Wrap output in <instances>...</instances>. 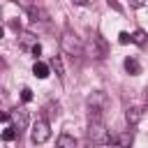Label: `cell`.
Returning <instances> with one entry per match:
<instances>
[{"label":"cell","mask_w":148,"mask_h":148,"mask_svg":"<svg viewBox=\"0 0 148 148\" xmlns=\"http://www.w3.org/2000/svg\"><path fill=\"white\" fill-rule=\"evenodd\" d=\"M21 99H23V102H30V99H32V90H30V88H23V90H21Z\"/></svg>","instance_id":"2e32d148"},{"label":"cell","mask_w":148,"mask_h":148,"mask_svg":"<svg viewBox=\"0 0 148 148\" xmlns=\"http://www.w3.org/2000/svg\"><path fill=\"white\" fill-rule=\"evenodd\" d=\"M32 74H35L37 79H46V76H49V65H46V62H39V60H37V62L32 65Z\"/></svg>","instance_id":"9c48e42d"},{"label":"cell","mask_w":148,"mask_h":148,"mask_svg":"<svg viewBox=\"0 0 148 148\" xmlns=\"http://www.w3.org/2000/svg\"><path fill=\"white\" fill-rule=\"evenodd\" d=\"M49 136H51V127H49V120H37L35 125H32V132H30V139H32V143H46L49 141Z\"/></svg>","instance_id":"7a4b0ae2"},{"label":"cell","mask_w":148,"mask_h":148,"mask_svg":"<svg viewBox=\"0 0 148 148\" xmlns=\"http://www.w3.org/2000/svg\"><path fill=\"white\" fill-rule=\"evenodd\" d=\"M143 5H146V0H130V7H134V9H139Z\"/></svg>","instance_id":"ac0fdd59"},{"label":"cell","mask_w":148,"mask_h":148,"mask_svg":"<svg viewBox=\"0 0 148 148\" xmlns=\"http://www.w3.org/2000/svg\"><path fill=\"white\" fill-rule=\"evenodd\" d=\"M49 67L56 72V76H58V79H65V67H62V60H60V56H53V58L49 60Z\"/></svg>","instance_id":"8992f818"},{"label":"cell","mask_w":148,"mask_h":148,"mask_svg":"<svg viewBox=\"0 0 148 148\" xmlns=\"http://www.w3.org/2000/svg\"><path fill=\"white\" fill-rule=\"evenodd\" d=\"M88 104H95V106H102V109H104V106H106V95H104L102 90H95V92L88 97Z\"/></svg>","instance_id":"ba28073f"},{"label":"cell","mask_w":148,"mask_h":148,"mask_svg":"<svg viewBox=\"0 0 148 148\" xmlns=\"http://www.w3.org/2000/svg\"><path fill=\"white\" fill-rule=\"evenodd\" d=\"M35 44H37V39H35V35H30V32H23V35H21V46H23V49H28V46L32 49Z\"/></svg>","instance_id":"7c38bea8"},{"label":"cell","mask_w":148,"mask_h":148,"mask_svg":"<svg viewBox=\"0 0 148 148\" xmlns=\"http://www.w3.org/2000/svg\"><path fill=\"white\" fill-rule=\"evenodd\" d=\"M2 35H5V28H2V25H0V37H2Z\"/></svg>","instance_id":"603a6c76"},{"label":"cell","mask_w":148,"mask_h":148,"mask_svg":"<svg viewBox=\"0 0 148 148\" xmlns=\"http://www.w3.org/2000/svg\"><path fill=\"white\" fill-rule=\"evenodd\" d=\"M56 143H58L60 148H74V146H76V139H74V136H69V134H60Z\"/></svg>","instance_id":"30bf717a"},{"label":"cell","mask_w":148,"mask_h":148,"mask_svg":"<svg viewBox=\"0 0 148 148\" xmlns=\"http://www.w3.org/2000/svg\"><path fill=\"white\" fill-rule=\"evenodd\" d=\"M30 51H32V56H35V58H37V56H39V53H42V46H39V44H35V46H32V49H30Z\"/></svg>","instance_id":"44dd1931"},{"label":"cell","mask_w":148,"mask_h":148,"mask_svg":"<svg viewBox=\"0 0 148 148\" xmlns=\"http://www.w3.org/2000/svg\"><path fill=\"white\" fill-rule=\"evenodd\" d=\"M125 72H127V74H132V76L141 74V65L136 62V58H125Z\"/></svg>","instance_id":"52a82bcc"},{"label":"cell","mask_w":148,"mask_h":148,"mask_svg":"<svg viewBox=\"0 0 148 148\" xmlns=\"http://www.w3.org/2000/svg\"><path fill=\"white\" fill-rule=\"evenodd\" d=\"M72 2H74V5H86L88 0H72Z\"/></svg>","instance_id":"7402d4cb"},{"label":"cell","mask_w":148,"mask_h":148,"mask_svg":"<svg viewBox=\"0 0 148 148\" xmlns=\"http://www.w3.org/2000/svg\"><path fill=\"white\" fill-rule=\"evenodd\" d=\"M28 14L32 16V21H46V14L39 7H28Z\"/></svg>","instance_id":"4fadbf2b"},{"label":"cell","mask_w":148,"mask_h":148,"mask_svg":"<svg viewBox=\"0 0 148 148\" xmlns=\"http://www.w3.org/2000/svg\"><path fill=\"white\" fill-rule=\"evenodd\" d=\"M12 118H14V127L18 130V134L28 127V111L25 109H16L14 113H12Z\"/></svg>","instance_id":"277c9868"},{"label":"cell","mask_w":148,"mask_h":148,"mask_svg":"<svg viewBox=\"0 0 148 148\" xmlns=\"http://www.w3.org/2000/svg\"><path fill=\"white\" fill-rule=\"evenodd\" d=\"M12 118V113H7V111H0V123H7Z\"/></svg>","instance_id":"ffe728a7"},{"label":"cell","mask_w":148,"mask_h":148,"mask_svg":"<svg viewBox=\"0 0 148 148\" xmlns=\"http://www.w3.org/2000/svg\"><path fill=\"white\" fill-rule=\"evenodd\" d=\"M16 136H18V130H16L14 125H12V127H7V130L2 132V141H14Z\"/></svg>","instance_id":"5bb4252c"},{"label":"cell","mask_w":148,"mask_h":148,"mask_svg":"<svg viewBox=\"0 0 148 148\" xmlns=\"http://www.w3.org/2000/svg\"><path fill=\"white\" fill-rule=\"evenodd\" d=\"M92 56H95L97 60H104V58L109 56V42H106L99 32L92 35Z\"/></svg>","instance_id":"3957f363"},{"label":"cell","mask_w":148,"mask_h":148,"mask_svg":"<svg viewBox=\"0 0 148 148\" xmlns=\"http://www.w3.org/2000/svg\"><path fill=\"white\" fill-rule=\"evenodd\" d=\"M118 42H120V44H127V42H132V35H130V32H120V35H118Z\"/></svg>","instance_id":"e0dca14e"},{"label":"cell","mask_w":148,"mask_h":148,"mask_svg":"<svg viewBox=\"0 0 148 148\" xmlns=\"http://www.w3.org/2000/svg\"><path fill=\"white\" fill-rule=\"evenodd\" d=\"M141 118H143V109H141V106H130V109L125 111V120H127L130 125H136Z\"/></svg>","instance_id":"5b68a950"},{"label":"cell","mask_w":148,"mask_h":148,"mask_svg":"<svg viewBox=\"0 0 148 148\" xmlns=\"http://www.w3.org/2000/svg\"><path fill=\"white\" fill-rule=\"evenodd\" d=\"M106 5H109V7H111V9H113V12H118V14H120V12H123V5H120V2H118V0H106Z\"/></svg>","instance_id":"9a60e30c"},{"label":"cell","mask_w":148,"mask_h":148,"mask_svg":"<svg viewBox=\"0 0 148 148\" xmlns=\"http://www.w3.org/2000/svg\"><path fill=\"white\" fill-rule=\"evenodd\" d=\"M132 42H134L136 46H143V44L148 42V37H146L143 30H134V32H132Z\"/></svg>","instance_id":"8fae6325"},{"label":"cell","mask_w":148,"mask_h":148,"mask_svg":"<svg viewBox=\"0 0 148 148\" xmlns=\"http://www.w3.org/2000/svg\"><path fill=\"white\" fill-rule=\"evenodd\" d=\"M60 49L67 53V56H81V39H79V35L74 32V30H62V35H60Z\"/></svg>","instance_id":"6da1fadb"},{"label":"cell","mask_w":148,"mask_h":148,"mask_svg":"<svg viewBox=\"0 0 148 148\" xmlns=\"http://www.w3.org/2000/svg\"><path fill=\"white\" fill-rule=\"evenodd\" d=\"M9 25H12V30H16V32H21V23H18L16 18H12V21H9Z\"/></svg>","instance_id":"d6986e66"}]
</instances>
